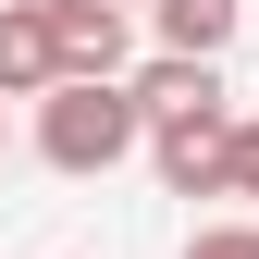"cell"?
<instances>
[{
    "instance_id": "1",
    "label": "cell",
    "mask_w": 259,
    "mask_h": 259,
    "mask_svg": "<svg viewBox=\"0 0 259 259\" xmlns=\"http://www.w3.org/2000/svg\"><path fill=\"white\" fill-rule=\"evenodd\" d=\"M136 136H148V111H136L123 74H62L37 99V160H50V173H111Z\"/></svg>"
},
{
    "instance_id": "2",
    "label": "cell",
    "mask_w": 259,
    "mask_h": 259,
    "mask_svg": "<svg viewBox=\"0 0 259 259\" xmlns=\"http://www.w3.org/2000/svg\"><path fill=\"white\" fill-rule=\"evenodd\" d=\"M222 136H235V111H173V123H148L160 185H173V198H222Z\"/></svg>"
},
{
    "instance_id": "3",
    "label": "cell",
    "mask_w": 259,
    "mask_h": 259,
    "mask_svg": "<svg viewBox=\"0 0 259 259\" xmlns=\"http://www.w3.org/2000/svg\"><path fill=\"white\" fill-rule=\"evenodd\" d=\"M62 87V25L50 0H0V99H50Z\"/></svg>"
},
{
    "instance_id": "4",
    "label": "cell",
    "mask_w": 259,
    "mask_h": 259,
    "mask_svg": "<svg viewBox=\"0 0 259 259\" xmlns=\"http://www.w3.org/2000/svg\"><path fill=\"white\" fill-rule=\"evenodd\" d=\"M50 25H62V74H123V62H136L123 0H50Z\"/></svg>"
},
{
    "instance_id": "5",
    "label": "cell",
    "mask_w": 259,
    "mask_h": 259,
    "mask_svg": "<svg viewBox=\"0 0 259 259\" xmlns=\"http://www.w3.org/2000/svg\"><path fill=\"white\" fill-rule=\"evenodd\" d=\"M136 111H148V123H173V111H235V99H222V62H198V50H160L148 74H136Z\"/></svg>"
},
{
    "instance_id": "6",
    "label": "cell",
    "mask_w": 259,
    "mask_h": 259,
    "mask_svg": "<svg viewBox=\"0 0 259 259\" xmlns=\"http://www.w3.org/2000/svg\"><path fill=\"white\" fill-rule=\"evenodd\" d=\"M235 13H247V0H160V50L222 62V50H235Z\"/></svg>"
},
{
    "instance_id": "7",
    "label": "cell",
    "mask_w": 259,
    "mask_h": 259,
    "mask_svg": "<svg viewBox=\"0 0 259 259\" xmlns=\"http://www.w3.org/2000/svg\"><path fill=\"white\" fill-rule=\"evenodd\" d=\"M222 198H259V123L222 136Z\"/></svg>"
},
{
    "instance_id": "8",
    "label": "cell",
    "mask_w": 259,
    "mask_h": 259,
    "mask_svg": "<svg viewBox=\"0 0 259 259\" xmlns=\"http://www.w3.org/2000/svg\"><path fill=\"white\" fill-rule=\"evenodd\" d=\"M185 259H259V222H210V235H185Z\"/></svg>"
},
{
    "instance_id": "9",
    "label": "cell",
    "mask_w": 259,
    "mask_h": 259,
    "mask_svg": "<svg viewBox=\"0 0 259 259\" xmlns=\"http://www.w3.org/2000/svg\"><path fill=\"white\" fill-rule=\"evenodd\" d=\"M0 136H13V123H0Z\"/></svg>"
}]
</instances>
